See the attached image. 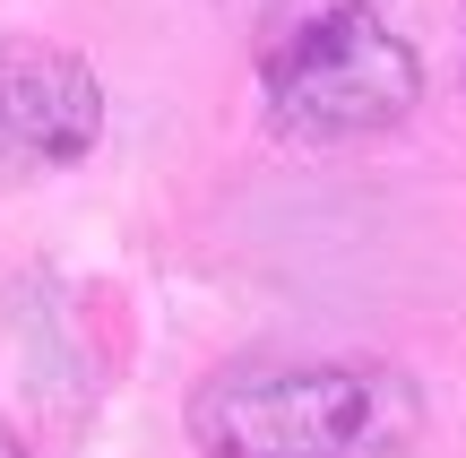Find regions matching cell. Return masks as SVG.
<instances>
[{"mask_svg": "<svg viewBox=\"0 0 466 458\" xmlns=\"http://www.w3.org/2000/svg\"><path fill=\"white\" fill-rule=\"evenodd\" d=\"M208 458H398L423 433V381L389 355H242L190 390Z\"/></svg>", "mask_w": 466, "mask_h": 458, "instance_id": "cell-1", "label": "cell"}, {"mask_svg": "<svg viewBox=\"0 0 466 458\" xmlns=\"http://www.w3.org/2000/svg\"><path fill=\"white\" fill-rule=\"evenodd\" d=\"M0 458H26V450H17V442H9V433H0Z\"/></svg>", "mask_w": 466, "mask_h": 458, "instance_id": "cell-4", "label": "cell"}, {"mask_svg": "<svg viewBox=\"0 0 466 458\" xmlns=\"http://www.w3.org/2000/svg\"><path fill=\"white\" fill-rule=\"evenodd\" d=\"M104 138V87L44 35H0V190L86 165Z\"/></svg>", "mask_w": 466, "mask_h": 458, "instance_id": "cell-3", "label": "cell"}, {"mask_svg": "<svg viewBox=\"0 0 466 458\" xmlns=\"http://www.w3.org/2000/svg\"><path fill=\"white\" fill-rule=\"evenodd\" d=\"M259 104L302 148H346V138L398 130L423 104V61L371 0H268L250 35Z\"/></svg>", "mask_w": 466, "mask_h": 458, "instance_id": "cell-2", "label": "cell"}]
</instances>
